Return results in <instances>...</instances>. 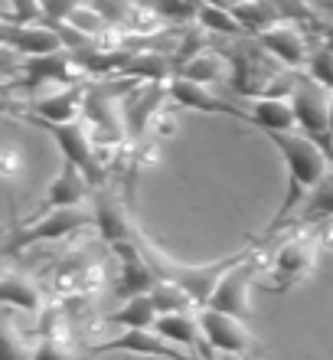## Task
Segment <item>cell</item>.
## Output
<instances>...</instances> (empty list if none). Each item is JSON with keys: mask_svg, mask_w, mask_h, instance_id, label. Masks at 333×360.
<instances>
[{"mask_svg": "<svg viewBox=\"0 0 333 360\" xmlns=\"http://www.w3.org/2000/svg\"><path fill=\"white\" fill-rule=\"evenodd\" d=\"M265 138L275 144L278 154H281V161H285L287 190H285V200H281V207H278V213L271 217V223H268L261 239L275 236V233H281L285 226H291V219H297V213H301V207L307 203V197L317 190V184L333 171L330 158H327L311 138H304L301 131L265 134Z\"/></svg>", "mask_w": 333, "mask_h": 360, "instance_id": "6da1fadb", "label": "cell"}, {"mask_svg": "<svg viewBox=\"0 0 333 360\" xmlns=\"http://www.w3.org/2000/svg\"><path fill=\"white\" fill-rule=\"evenodd\" d=\"M137 243H141V252H144V259L151 262L154 275H157V282L180 285L183 292L196 302V308H200V311L210 304L212 292L219 288V282L226 278L229 269H236L245 256H252V246H245V249H238V252H232V256H226V259H216V262H210V266H180L177 259H170L163 249L154 246V243L144 236L141 229H137Z\"/></svg>", "mask_w": 333, "mask_h": 360, "instance_id": "7a4b0ae2", "label": "cell"}, {"mask_svg": "<svg viewBox=\"0 0 333 360\" xmlns=\"http://www.w3.org/2000/svg\"><path fill=\"white\" fill-rule=\"evenodd\" d=\"M95 226V213L86 207H72V210H53V213H43V217H33L20 226L7 229V239H4V252L7 256H17L20 249L36 246V243H53V239H62L76 229Z\"/></svg>", "mask_w": 333, "mask_h": 360, "instance_id": "3957f363", "label": "cell"}, {"mask_svg": "<svg viewBox=\"0 0 333 360\" xmlns=\"http://www.w3.org/2000/svg\"><path fill=\"white\" fill-rule=\"evenodd\" d=\"M27 124L39 128V131H46L53 141L59 144V151H62V161L76 164L79 171L86 174V180L92 184V190H98L105 184V167H102V158H98V148L92 141V131H88L86 122H39V118H23Z\"/></svg>", "mask_w": 333, "mask_h": 360, "instance_id": "277c9868", "label": "cell"}, {"mask_svg": "<svg viewBox=\"0 0 333 360\" xmlns=\"http://www.w3.org/2000/svg\"><path fill=\"white\" fill-rule=\"evenodd\" d=\"M258 275V256H245L238 262L236 269H229L226 278L219 282V288L212 292L210 304L212 311H222V314H232V318H248V292H252V282H255Z\"/></svg>", "mask_w": 333, "mask_h": 360, "instance_id": "5b68a950", "label": "cell"}, {"mask_svg": "<svg viewBox=\"0 0 333 360\" xmlns=\"http://www.w3.org/2000/svg\"><path fill=\"white\" fill-rule=\"evenodd\" d=\"M92 213H95L98 236H102V243H108V249H111V252L137 239V226L131 223V217H128L124 203L114 197L111 190H105V187L95 190V200H92Z\"/></svg>", "mask_w": 333, "mask_h": 360, "instance_id": "8992f818", "label": "cell"}, {"mask_svg": "<svg viewBox=\"0 0 333 360\" xmlns=\"http://www.w3.org/2000/svg\"><path fill=\"white\" fill-rule=\"evenodd\" d=\"M200 324H203V338H206V344H210L212 351L229 354V357H245L252 351V334H248L242 318L203 308Z\"/></svg>", "mask_w": 333, "mask_h": 360, "instance_id": "52a82bcc", "label": "cell"}, {"mask_svg": "<svg viewBox=\"0 0 333 360\" xmlns=\"http://www.w3.org/2000/svg\"><path fill=\"white\" fill-rule=\"evenodd\" d=\"M314 256H317V246L307 236L287 239L285 246L275 252V259H271L268 278H275V282L268 285V288H278V292H281V288H291V285H297L301 278H307L311 269H314Z\"/></svg>", "mask_w": 333, "mask_h": 360, "instance_id": "ba28073f", "label": "cell"}, {"mask_svg": "<svg viewBox=\"0 0 333 360\" xmlns=\"http://www.w3.org/2000/svg\"><path fill=\"white\" fill-rule=\"evenodd\" d=\"M167 92L177 105L190 108V112H203V115H226V118H238V122H248V112L238 108L236 102H229L226 95H216L210 86H196L190 79L173 76L167 82Z\"/></svg>", "mask_w": 333, "mask_h": 360, "instance_id": "9c48e42d", "label": "cell"}, {"mask_svg": "<svg viewBox=\"0 0 333 360\" xmlns=\"http://www.w3.org/2000/svg\"><path fill=\"white\" fill-rule=\"evenodd\" d=\"M258 39V46L265 49L268 56H275L281 66L287 69H307V63H311V43H307V37L301 33V30L291 23V20H281L278 27L265 30Z\"/></svg>", "mask_w": 333, "mask_h": 360, "instance_id": "30bf717a", "label": "cell"}, {"mask_svg": "<svg viewBox=\"0 0 333 360\" xmlns=\"http://www.w3.org/2000/svg\"><path fill=\"white\" fill-rule=\"evenodd\" d=\"M4 46L10 53H20L23 59L33 56H53V53H62V37H59L56 27L49 23H29V27H13V23H4Z\"/></svg>", "mask_w": 333, "mask_h": 360, "instance_id": "8fae6325", "label": "cell"}, {"mask_svg": "<svg viewBox=\"0 0 333 360\" xmlns=\"http://www.w3.org/2000/svg\"><path fill=\"white\" fill-rule=\"evenodd\" d=\"M248 124L261 134H291L297 131V115L285 95H255L248 98Z\"/></svg>", "mask_w": 333, "mask_h": 360, "instance_id": "7c38bea8", "label": "cell"}, {"mask_svg": "<svg viewBox=\"0 0 333 360\" xmlns=\"http://www.w3.org/2000/svg\"><path fill=\"white\" fill-rule=\"evenodd\" d=\"M88 193H92V184L86 180V174L79 171L76 164L62 161V171L53 177V184H49L46 193H43V207H39L33 217H43V213H53V210L82 207Z\"/></svg>", "mask_w": 333, "mask_h": 360, "instance_id": "4fadbf2b", "label": "cell"}, {"mask_svg": "<svg viewBox=\"0 0 333 360\" xmlns=\"http://www.w3.org/2000/svg\"><path fill=\"white\" fill-rule=\"evenodd\" d=\"M154 331L161 334L167 344L173 347H180V351L193 354V357H210V344L203 338V324H200V314L193 311H180V314H161L157 324H154Z\"/></svg>", "mask_w": 333, "mask_h": 360, "instance_id": "5bb4252c", "label": "cell"}, {"mask_svg": "<svg viewBox=\"0 0 333 360\" xmlns=\"http://www.w3.org/2000/svg\"><path fill=\"white\" fill-rule=\"evenodd\" d=\"M163 98H170L167 82H144L137 92H131V98L124 102V138H141Z\"/></svg>", "mask_w": 333, "mask_h": 360, "instance_id": "9a60e30c", "label": "cell"}, {"mask_svg": "<svg viewBox=\"0 0 333 360\" xmlns=\"http://www.w3.org/2000/svg\"><path fill=\"white\" fill-rule=\"evenodd\" d=\"M76 76V56L72 53H53V56H33L23 59V89H39V86H66Z\"/></svg>", "mask_w": 333, "mask_h": 360, "instance_id": "2e32d148", "label": "cell"}, {"mask_svg": "<svg viewBox=\"0 0 333 360\" xmlns=\"http://www.w3.org/2000/svg\"><path fill=\"white\" fill-rule=\"evenodd\" d=\"M86 105L82 89H59L49 95H36L33 102L20 112V118H39V122H79V112Z\"/></svg>", "mask_w": 333, "mask_h": 360, "instance_id": "e0dca14e", "label": "cell"}, {"mask_svg": "<svg viewBox=\"0 0 333 360\" xmlns=\"http://www.w3.org/2000/svg\"><path fill=\"white\" fill-rule=\"evenodd\" d=\"M161 311L154 304L151 295H137V298H124L114 311L105 314V324L118 328V331H154Z\"/></svg>", "mask_w": 333, "mask_h": 360, "instance_id": "ac0fdd59", "label": "cell"}, {"mask_svg": "<svg viewBox=\"0 0 333 360\" xmlns=\"http://www.w3.org/2000/svg\"><path fill=\"white\" fill-rule=\"evenodd\" d=\"M82 112H86V122H92L98 128V134L102 138H121L124 134V115L118 112V102L111 98V92H108L105 86H95L86 92V105H82Z\"/></svg>", "mask_w": 333, "mask_h": 360, "instance_id": "d6986e66", "label": "cell"}, {"mask_svg": "<svg viewBox=\"0 0 333 360\" xmlns=\"http://www.w3.org/2000/svg\"><path fill=\"white\" fill-rule=\"evenodd\" d=\"M121 76L141 79V82H170L177 76V66H173L170 56H163L157 49H134L131 56H128V63H124Z\"/></svg>", "mask_w": 333, "mask_h": 360, "instance_id": "ffe728a7", "label": "cell"}, {"mask_svg": "<svg viewBox=\"0 0 333 360\" xmlns=\"http://www.w3.org/2000/svg\"><path fill=\"white\" fill-rule=\"evenodd\" d=\"M226 53H219V49H203L200 56H193L190 63H183L180 69H177V76L180 79H190V82H196V86H219L222 79H226Z\"/></svg>", "mask_w": 333, "mask_h": 360, "instance_id": "44dd1931", "label": "cell"}, {"mask_svg": "<svg viewBox=\"0 0 333 360\" xmlns=\"http://www.w3.org/2000/svg\"><path fill=\"white\" fill-rule=\"evenodd\" d=\"M232 13H236V20L242 23V30L248 37H261L265 30L281 23V13H278V7L271 0H238Z\"/></svg>", "mask_w": 333, "mask_h": 360, "instance_id": "7402d4cb", "label": "cell"}, {"mask_svg": "<svg viewBox=\"0 0 333 360\" xmlns=\"http://www.w3.org/2000/svg\"><path fill=\"white\" fill-rule=\"evenodd\" d=\"M0 298L7 308H20V311H39L43 304V292L39 285L27 275H17V272H7L4 282H0Z\"/></svg>", "mask_w": 333, "mask_h": 360, "instance_id": "603a6c76", "label": "cell"}, {"mask_svg": "<svg viewBox=\"0 0 333 360\" xmlns=\"http://www.w3.org/2000/svg\"><path fill=\"white\" fill-rule=\"evenodd\" d=\"M307 223H333V171L317 184V190L297 213V226H307Z\"/></svg>", "mask_w": 333, "mask_h": 360, "instance_id": "cb8c5ba5", "label": "cell"}, {"mask_svg": "<svg viewBox=\"0 0 333 360\" xmlns=\"http://www.w3.org/2000/svg\"><path fill=\"white\" fill-rule=\"evenodd\" d=\"M196 27H203L206 33H216V37H229V39H245L248 33L242 30V23L236 20L232 10L222 7H210V4H200V13H196Z\"/></svg>", "mask_w": 333, "mask_h": 360, "instance_id": "d4e9b609", "label": "cell"}, {"mask_svg": "<svg viewBox=\"0 0 333 360\" xmlns=\"http://www.w3.org/2000/svg\"><path fill=\"white\" fill-rule=\"evenodd\" d=\"M144 10L167 23H196L200 0H144Z\"/></svg>", "mask_w": 333, "mask_h": 360, "instance_id": "484cf974", "label": "cell"}, {"mask_svg": "<svg viewBox=\"0 0 333 360\" xmlns=\"http://www.w3.org/2000/svg\"><path fill=\"white\" fill-rule=\"evenodd\" d=\"M151 298H154V304H157V311L161 314L196 311V302L183 292L180 285H173V282H157L154 285V292H151Z\"/></svg>", "mask_w": 333, "mask_h": 360, "instance_id": "4316f807", "label": "cell"}, {"mask_svg": "<svg viewBox=\"0 0 333 360\" xmlns=\"http://www.w3.org/2000/svg\"><path fill=\"white\" fill-rule=\"evenodd\" d=\"M66 23H72V27H76L79 33H86V37H92L95 43H102V37L108 33V20L102 17V13H98V10L92 7L88 0L82 4V7L72 10V17H69Z\"/></svg>", "mask_w": 333, "mask_h": 360, "instance_id": "83f0119b", "label": "cell"}, {"mask_svg": "<svg viewBox=\"0 0 333 360\" xmlns=\"http://www.w3.org/2000/svg\"><path fill=\"white\" fill-rule=\"evenodd\" d=\"M43 20H46V13H43V4H39V0H7L4 23L29 27V23H43Z\"/></svg>", "mask_w": 333, "mask_h": 360, "instance_id": "f1b7e54d", "label": "cell"}, {"mask_svg": "<svg viewBox=\"0 0 333 360\" xmlns=\"http://www.w3.org/2000/svg\"><path fill=\"white\" fill-rule=\"evenodd\" d=\"M304 72L314 79V82H320L324 89H330L333 92V53L327 46H320V49L311 53V63H307Z\"/></svg>", "mask_w": 333, "mask_h": 360, "instance_id": "f546056e", "label": "cell"}, {"mask_svg": "<svg viewBox=\"0 0 333 360\" xmlns=\"http://www.w3.org/2000/svg\"><path fill=\"white\" fill-rule=\"evenodd\" d=\"M88 4L108 20V27H121V23H128L134 17L131 0H88Z\"/></svg>", "mask_w": 333, "mask_h": 360, "instance_id": "4dcf8cb0", "label": "cell"}, {"mask_svg": "<svg viewBox=\"0 0 333 360\" xmlns=\"http://www.w3.org/2000/svg\"><path fill=\"white\" fill-rule=\"evenodd\" d=\"M39 4H43V13H46L43 23L56 27V23H66V20L72 17V10L82 7L86 0H39Z\"/></svg>", "mask_w": 333, "mask_h": 360, "instance_id": "1f68e13d", "label": "cell"}, {"mask_svg": "<svg viewBox=\"0 0 333 360\" xmlns=\"http://www.w3.org/2000/svg\"><path fill=\"white\" fill-rule=\"evenodd\" d=\"M29 360H79V357L69 351L62 341H56V338H43V341L33 347Z\"/></svg>", "mask_w": 333, "mask_h": 360, "instance_id": "d6a6232c", "label": "cell"}, {"mask_svg": "<svg viewBox=\"0 0 333 360\" xmlns=\"http://www.w3.org/2000/svg\"><path fill=\"white\" fill-rule=\"evenodd\" d=\"M200 4H210V7H222V10H236L238 0H200Z\"/></svg>", "mask_w": 333, "mask_h": 360, "instance_id": "836d02e7", "label": "cell"}, {"mask_svg": "<svg viewBox=\"0 0 333 360\" xmlns=\"http://www.w3.org/2000/svg\"><path fill=\"white\" fill-rule=\"evenodd\" d=\"M330 131H333V95H330Z\"/></svg>", "mask_w": 333, "mask_h": 360, "instance_id": "e575fe53", "label": "cell"}]
</instances>
